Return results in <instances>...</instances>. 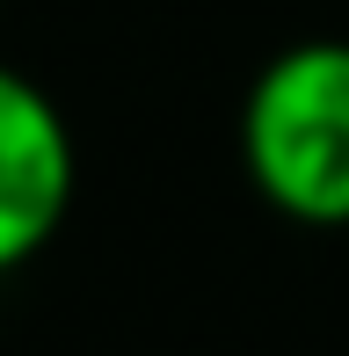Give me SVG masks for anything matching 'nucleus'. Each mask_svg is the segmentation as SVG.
<instances>
[{
  "mask_svg": "<svg viewBox=\"0 0 349 356\" xmlns=\"http://www.w3.org/2000/svg\"><path fill=\"white\" fill-rule=\"evenodd\" d=\"M73 204V138L51 95L0 66V277L37 262Z\"/></svg>",
  "mask_w": 349,
  "mask_h": 356,
  "instance_id": "f03ea898",
  "label": "nucleus"
},
{
  "mask_svg": "<svg viewBox=\"0 0 349 356\" xmlns=\"http://www.w3.org/2000/svg\"><path fill=\"white\" fill-rule=\"evenodd\" d=\"M241 160L262 204L298 225H349V44L277 51L247 88Z\"/></svg>",
  "mask_w": 349,
  "mask_h": 356,
  "instance_id": "f257e3e1",
  "label": "nucleus"
}]
</instances>
